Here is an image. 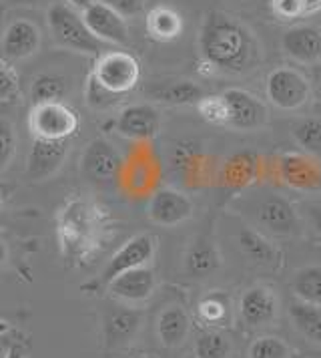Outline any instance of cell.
Segmentation results:
<instances>
[{
  "mask_svg": "<svg viewBox=\"0 0 321 358\" xmlns=\"http://www.w3.org/2000/svg\"><path fill=\"white\" fill-rule=\"evenodd\" d=\"M114 220L109 210L89 197L73 196L57 212V240L68 266H89L107 245Z\"/></svg>",
  "mask_w": 321,
  "mask_h": 358,
  "instance_id": "6da1fadb",
  "label": "cell"
},
{
  "mask_svg": "<svg viewBox=\"0 0 321 358\" xmlns=\"http://www.w3.org/2000/svg\"><path fill=\"white\" fill-rule=\"evenodd\" d=\"M199 50L213 71L245 75L253 71L263 57L253 31L239 18L211 10L203 18L199 33Z\"/></svg>",
  "mask_w": 321,
  "mask_h": 358,
  "instance_id": "7a4b0ae2",
  "label": "cell"
},
{
  "mask_svg": "<svg viewBox=\"0 0 321 358\" xmlns=\"http://www.w3.org/2000/svg\"><path fill=\"white\" fill-rule=\"evenodd\" d=\"M47 24L54 43L63 49L82 52V55H96V57L107 52L105 50L107 43L98 41L87 27L79 8L66 2H54L48 8Z\"/></svg>",
  "mask_w": 321,
  "mask_h": 358,
  "instance_id": "3957f363",
  "label": "cell"
},
{
  "mask_svg": "<svg viewBox=\"0 0 321 358\" xmlns=\"http://www.w3.org/2000/svg\"><path fill=\"white\" fill-rule=\"evenodd\" d=\"M80 127V119L64 101L32 105L29 113V131L34 139L70 141Z\"/></svg>",
  "mask_w": 321,
  "mask_h": 358,
  "instance_id": "277c9868",
  "label": "cell"
},
{
  "mask_svg": "<svg viewBox=\"0 0 321 358\" xmlns=\"http://www.w3.org/2000/svg\"><path fill=\"white\" fill-rule=\"evenodd\" d=\"M91 75L111 93L123 97L141 81V65L127 50H107L98 55Z\"/></svg>",
  "mask_w": 321,
  "mask_h": 358,
  "instance_id": "5b68a950",
  "label": "cell"
},
{
  "mask_svg": "<svg viewBox=\"0 0 321 358\" xmlns=\"http://www.w3.org/2000/svg\"><path fill=\"white\" fill-rule=\"evenodd\" d=\"M265 93L277 109L297 111L311 99V85L307 77L291 66H277L267 75Z\"/></svg>",
  "mask_w": 321,
  "mask_h": 358,
  "instance_id": "8992f818",
  "label": "cell"
},
{
  "mask_svg": "<svg viewBox=\"0 0 321 358\" xmlns=\"http://www.w3.org/2000/svg\"><path fill=\"white\" fill-rule=\"evenodd\" d=\"M155 252H157V240L151 234L133 236L128 242H125L112 254L107 268L100 274V282L105 286H109L114 278L125 274L128 270L149 266L153 262V258H155Z\"/></svg>",
  "mask_w": 321,
  "mask_h": 358,
  "instance_id": "52a82bcc",
  "label": "cell"
},
{
  "mask_svg": "<svg viewBox=\"0 0 321 358\" xmlns=\"http://www.w3.org/2000/svg\"><path fill=\"white\" fill-rule=\"evenodd\" d=\"M112 127L125 139L151 141L153 137H157L160 129V115L149 103H135L117 115Z\"/></svg>",
  "mask_w": 321,
  "mask_h": 358,
  "instance_id": "ba28073f",
  "label": "cell"
},
{
  "mask_svg": "<svg viewBox=\"0 0 321 358\" xmlns=\"http://www.w3.org/2000/svg\"><path fill=\"white\" fill-rule=\"evenodd\" d=\"M257 224L275 236H297L301 231L299 213L281 196H265L257 206Z\"/></svg>",
  "mask_w": 321,
  "mask_h": 358,
  "instance_id": "9c48e42d",
  "label": "cell"
},
{
  "mask_svg": "<svg viewBox=\"0 0 321 358\" xmlns=\"http://www.w3.org/2000/svg\"><path fill=\"white\" fill-rule=\"evenodd\" d=\"M82 17L91 33L95 34L98 41L125 47L128 45V27L127 18L121 17L114 8H111L107 2L95 0L91 6L82 10Z\"/></svg>",
  "mask_w": 321,
  "mask_h": 358,
  "instance_id": "30bf717a",
  "label": "cell"
},
{
  "mask_svg": "<svg viewBox=\"0 0 321 358\" xmlns=\"http://www.w3.org/2000/svg\"><path fill=\"white\" fill-rule=\"evenodd\" d=\"M123 167V155L107 139H93L80 157V171L91 181H111Z\"/></svg>",
  "mask_w": 321,
  "mask_h": 358,
  "instance_id": "8fae6325",
  "label": "cell"
},
{
  "mask_svg": "<svg viewBox=\"0 0 321 358\" xmlns=\"http://www.w3.org/2000/svg\"><path fill=\"white\" fill-rule=\"evenodd\" d=\"M229 107V123L227 127L237 131H253L265 125L267 109L265 105L243 89H227L223 93Z\"/></svg>",
  "mask_w": 321,
  "mask_h": 358,
  "instance_id": "7c38bea8",
  "label": "cell"
},
{
  "mask_svg": "<svg viewBox=\"0 0 321 358\" xmlns=\"http://www.w3.org/2000/svg\"><path fill=\"white\" fill-rule=\"evenodd\" d=\"M70 151V141H48L32 139L29 159H27V178L31 181H45L52 178Z\"/></svg>",
  "mask_w": 321,
  "mask_h": 358,
  "instance_id": "4fadbf2b",
  "label": "cell"
},
{
  "mask_svg": "<svg viewBox=\"0 0 321 358\" xmlns=\"http://www.w3.org/2000/svg\"><path fill=\"white\" fill-rule=\"evenodd\" d=\"M193 215V201L183 192L163 187L155 192L149 201V217L157 226H179Z\"/></svg>",
  "mask_w": 321,
  "mask_h": 358,
  "instance_id": "5bb4252c",
  "label": "cell"
},
{
  "mask_svg": "<svg viewBox=\"0 0 321 358\" xmlns=\"http://www.w3.org/2000/svg\"><path fill=\"white\" fill-rule=\"evenodd\" d=\"M281 49L301 65H318L321 63V29L313 24L289 27L281 38Z\"/></svg>",
  "mask_w": 321,
  "mask_h": 358,
  "instance_id": "9a60e30c",
  "label": "cell"
},
{
  "mask_svg": "<svg viewBox=\"0 0 321 358\" xmlns=\"http://www.w3.org/2000/svg\"><path fill=\"white\" fill-rule=\"evenodd\" d=\"M38 47H40L38 27L31 20L16 18L4 29L2 34V61L16 63L29 59L38 50Z\"/></svg>",
  "mask_w": 321,
  "mask_h": 358,
  "instance_id": "2e32d148",
  "label": "cell"
},
{
  "mask_svg": "<svg viewBox=\"0 0 321 358\" xmlns=\"http://www.w3.org/2000/svg\"><path fill=\"white\" fill-rule=\"evenodd\" d=\"M107 288L112 298L125 304H139L153 296L157 288V278L151 266H143V268H135L117 276Z\"/></svg>",
  "mask_w": 321,
  "mask_h": 358,
  "instance_id": "e0dca14e",
  "label": "cell"
},
{
  "mask_svg": "<svg viewBox=\"0 0 321 358\" xmlns=\"http://www.w3.org/2000/svg\"><path fill=\"white\" fill-rule=\"evenodd\" d=\"M279 310L277 294L267 286H253L241 296L239 314L249 326H267L275 320Z\"/></svg>",
  "mask_w": 321,
  "mask_h": 358,
  "instance_id": "ac0fdd59",
  "label": "cell"
},
{
  "mask_svg": "<svg viewBox=\"0 0 321 358\" xmlns=\"http://www.w3.org/2000/svg\"><path fill=\"white\" fill-rule=\"evenodd\" d=\"M149 97L155 99L157 103L171 105V107H185V105H199V101L205 97L201 85L179 79V81L155 83L147 89Z\"/></svg>",
  "mask_w": 321,
  "mask_h": 358,
  "instance_id": "d6986e66",
  "label": "cell"
},
{
  "mask_svg": "<svg viewBox=\"0 0 321 358\" xmlns=\"http://www.w3.org/2000/svg\"><path fill=\"white\" fill-rule=\"evenodd\" d=\"M221 266L219 252L209 236H199L193 240L185 254V272L191 278H205L217 272Z\"/></svg>",
  "mask_w": 321,
  "mask_h": 358,
  "instance_id": "ffe728a7",
  "label": "cell"
},
{
  "mask_svg": "<svg viewBox=\"0 0 321 358\" xmlns=\"http://www.w3.org/2000/svg\"><path fill=\"white\" fill-rule=\"evenodd\" d=\"M144 27H147V33L153 41L171 43L183 34L185 20L181 17V13H177L171 6H155L147 13Z\"/></svg>",
  "mask_w": 321,
  "mask_h": 358,
  "instance_id": "44dd1931",
  "label": "cell"
},
{
  "mask_svg": "<svg viewBox=\"0 0 321 358\" xmlns=\"http://www.w3.org/2000/svg\"><path fill=\"white\" fill-rule=\"evenodd\" d=\"M191 328L189 314L181 306H167L157 318V336L163 346L177 348L181 346Z\"/></svg>",
  "mask_w": 321,
  "mask_h": 358,
  "instance_id": "7402d4cb",
  "label": "cell"
},
{
  "mask_svg": "<svg viewBox=\"0 0 321 358\" xmlns=\"http://www.w3.org/2000/svg\"><path fill=\"white\" fill-rule=\"evenodd\" d=\"M143 320V314L139 310L123 308L111 312L105 318V338L109 346H123L127 342L133 341V336L137 334L139 326Z\"/></svg>",
  "mask_w": 321,
  "mask_h": 358,
  "instance_id": "603a6c76",
  "label": "cell"
},
{
  "mask_svg": "<svg viewBox=\"0 0 321 358\" xmlns=\"http://www.w3.org/2000/svg\"><path fill=\"white\" fill-rule=\"evenodd\" d=\"M237 242H239L241 252L251 262H255L259 266H267V268L279 266L281 252L263 234L251 228H243L237 236Z\"/></svg>",
  "mask_w": 321,
  "mask_h": 358,
  "instance_id": "cb8c5ba5",
  "label": "cell"
},
{
  "mask_svg": "<svg viewBox=\"0 0 321 358\" xmlns=\"http://www.w3.org/2000/svg\"><path fill=\"white\" fill-rule=\"evenodd\" d=\"M289 316L299 334H304L307 341L321 344V306L295 298L289 304Z\"/></svg>",
  "mask_w": 321,
  "mask_h": 358,
  "instance_id": "d4e9b609",
  "label": "cell"
},
{
  "mask_svg": "<svg viewBox=\"0 0 321 358\" xmlns=\"http://www.w3.org/2000/svg\"><path fill=\"white\" fill-rule=\"evenodd\" d=\"M295 298L321 306V266H305L293 278Z\"/></svg>",
  "mask_w": 321,
  "mask_h": 358,
  "instance_id": "484cf974",
  "label": "cell"
},
{
  "mask_svg": "<svg viewBox=\"0 0 321 358\" xmlns=\"http://www.w3.org/2000/svg\"><path fill=\"white\" fill-rule=\"evenodd\" d=\"M199 318L207 326H225L231 316V304L223 292H213L205 296L197 306Z\"/></svg>",
  "mask_w": 321,
  "mask_h": 358,
  "instance_id": "4316f807",
  "label": "cell"
},
{
  "mask_svg": "<svg viewBox=\"0 0 321 358\" xmlns=\"http://www.w3.org/2000/svg\"><path fill=\"white\" fill-rule=\"evenodd\" d=\"M66 93H68L66 81L59 75H38V77H34L31 85L32 105L63 101Z\"/></svg>",
  "mask_w": 321,
  "mask_h": 358,
  "instance_id": "83f0119b",
  "label": "cell"
},
{
  "mask_svg": "<svg viewBox=\"0 0 321 358\" xmlns=\"http://www.w3.org/2000/svg\"><path fill=\"white\" fill-rule=\"evenodd\" d=\"M293 139L304 151L321 159V119L305 117L293 123Z\"/></svg>",
  "mask_w": 321,
  "mask_h": 358,
  "instance_id": "f1b7e54d",
  "label": "cell"
},
{
  "mask_svg": "<svg viewBox=\"0 0 321 358\" xmlns=\"http://www.w3.org/2000/svg\"><path fill=\"white\" fill-rule=\"evenodd\" d=\"M229 352H231V344L219 330H205L195 341L197 358H227Z\"/></svg>",
  "mask_w": 321,
  "mask_h": 358,
  "instance_id": "f546056e",
  "label": "cell"
},
{
  "mask_svg": "<svg viewBox=\"0 0 321 358\" xmlns=\"http://www.w3.org/2000/svg\"><path fill=\"white\" fill-rule=\"evenodd\" d=\"M199 115L213 125H225L229 123V107L223 95H211V97H203L197 105Z\"/></svg>",
  "mask_w": 321,
  "mask_h": 358,
  "instance_id": "4dcf8cb0",
  "label": "cell"
},
{
  "mask_svg": "<svg viewBox=\"0 0 321 358\" xmlns=\"http://www.w3.org/2000/svg\"><path fill=\"white\" fill-rule=\"evenodd\" d=\"M249 358H291V348L277 336H261L249 346Z\"/></svg>",
  "mask_w": 321,
  "mask_h": 358,
  "instance_id": "1f68e13d",
  "label": "cell"
},
{
  "mask_svg": "<svg viewBox=\"0 0 321 358\" xmlns=\"http://www.w3.org/2000/svg\"><path fill=\"white\" fill-rule=\"evenodd\" d=\"M84 101H87V105H89L91 109H95V111H103V109H109V107H112L114 103H119L121 97H119V95H114V93H111L109 89H105L100 83L96 81L93 75H89V79H87V87H84Z\"/></svg>",
  "mask_w": 321,
  "mask_h": 358,
  "instance_id": "d6a6232c",
  "label": "cell"
},
{
  "mask_svg": "<svg viewBox=\"0 0 321 358\" xmlns=\"http://www.w3.org/2000/svg\"><path fill=\"white\" fill-rule=\"evenodd\" d=\"M20 97V85H18V75L15 66L8 61H2L0 66V101L2 105H10Z\"/></svg>",
  "mask_w": 321,
  "mask_h": 358,
  "instance_id": "836d02e7",
  "label": "cell"
},
{
  "mask_svg": "<svg viewBox=\"0 0 321 358\" xmlns=\"http://www.w3.org/2000/svg\"><path fill=\"white\" fill-rule=\"evenodd\" d=\"M16 153V133L13 123L2 117L0 119V169L6 171Z\"/></svg>",
  "mask_w": 321,
  "mask_h": 358,
  "instance_id": "e575fe53",
  "label": "cell"
},
{
  "mask_svg": "<svg viewBox=\"0 0 321 358\" xmlns=\"http://www.w3.org/2000/svg\"><path fill=\"white\" fill-rule=\"evenodd\" d=\"M269 8L279 20H295L305 17L301 0H269Z\"/></svg>",
  "mask_w": 321,
  "mask_h": 358,
  "instance_id": "d590c367",
  "label": "cell"
},
{
  "mask_svg": "<svg viewBox=\"0 0 321 358\" xmlns=\"http://www.w3.org/2000/svg\"><path fill=\"white\" fill-rule=\"evenodd\" d=\"M107 2L111 8H114L121 17L135 18L141 17L147 8V0H103Z\"/></svg>",
  "mask_w": 321,
  "mask_h": 358,
  "instance_id": "8d00e7d4",
  "label": "cell"
},
{
  "mask_svg": "<svg viewBox=\"0 0 321 358\" xmlns=\"http://www.w3.org/2000/svg\"><path fill=\"white\" fill-rule=\"evenodd\" d=\"M307 217L315 229V234L321 238V203H309L307 206Z\"/></svg>",
  "mask_w": 321,
  "mask_h": 358,
  "instance_id": "74e56055",
  "label": "cell"
},
{
  "mask_svg": "<svg viewBox=\"0 0 321 358\" xmlns=\"http://www.w3.org/2000/svg\"><path fill=\"white\" fill-rule=\"evenodd\" d=\"M301 2H304L305 17L315 15V13H320L321 10V0H301Z\"/></svg>",
  "mask_w": 321,
  "mask_h": 358,
  "instance_id": "f35d334b",
  "label": "cell"
},
{
  "mask_svg": "<svg viewBox=\"0 0 321 358\" xmlns=\"http://www.w3.org/2000/svg\"><path fill=\"white\" fill-rule=\"evenodd\" d=\"M64 2H66V4H70V6H75V8H79L80 13H82V10H84L87 6H91L95 0H64Z\"/></svg>",
  "mask_w": 321,
  "mask_h": 358,
  "instance_id": "ab89813d",
  "label": "cell"
},
{
  "mask_svg": "<svg viewBox=\"0 0 321 358\" xmlns=\"http://www.w3.org/2000/svg\"><path fill=\"white\" fill-rule=\"evenodd\" d=\"M43 0H8V4L13 6H34V4H40Z\"/></svg>",
  "mask_w": 321,
  "mask_h": 358,
  "instance_id": "60d3db41",
  "label": "cell"
},
{
  "mask_svg": "<svg viewBox=\"0 0 321 358\" xmlns=\"http://www.w3.org/2000/svg\"><path fill=\"white\" fill-rule=\"evenodd\" d=\"M4 358H24V352L20 346H13L10 350H6V357Z\"/></svg>",
  "mask_w": 321,
  "mask_h": 358,
  "instance_id": "b9f144b4",
  "label": "cell"
},
{
  "mask_svg": "<svg viewBox=\"0 0 321 358\" xmlns=\"http://www.w3.org/2000/svg\"><path fill=\"white\" fill-rule=\"evenodd\" d=\"M144 358H151V357H144Z\"/></svg>",
  "mask_w": 321,
  "mask_h": 358,
  "instance_id": "7bdbcfd3",
  "label": "cell"
}]
</instances>
